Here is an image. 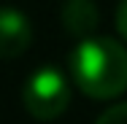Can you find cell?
<instances>
[{
    "label": "cell",
    "instance_id": "2",
    "mask_svg": "<svg viewBox=\"0 0 127 124\" xmlns=\"http://www.w3.org/2000/svg\"><path fill=\"white\" fill-rule=\"evenodd\" d=\"M22 105L38 122H51L70 105V84L54 65L38 68L22 86Z\"/></svg>",
    "mask_w": 127,
    "mask_h": 124
},
{
    "label": "cell",
    "instance_id": "3",
    "mask_svg": "<svg viewBox=\"0 0 127 124\" xmlns=\"http://www.w3.org/2000/svg\"><path fill=\"white\" fill-rule=\"evenodd\" d=\"M30 41H32L30 19L14 5H5L0 14V54L5 59H16L27 51Z\"/></svg>",
    "mask_w": 127,
    "mask_h": 124
},
{
    "label": "cell",
    "instance_id": "4",
    "mask_svg": "<svg viewBox=\"0 0 127 124\" xmlns=\"http://www.w3.org/2000/svg\"><path fill=\"white\" fill-rule=\"evenodd\" d=\"M60 19H62V27H65L68 35L84 41L97 30L100 14H97V5L92 0H65L62 11H60Z\"/></svg>",
    "mask_w": 127,
    "mask_h": 124
},
{
    "label": "cell",
    "instance_id": "1",
    "mask_svg": "<svg viewBox=\"0 0 127 124\" xmlns=\"http://www.w3.org/2000/svg\"><path fill=\"white\" fill-rule=\"evenodd\" d=\"M70 78L87 97L111 100L127 89V49L114 38H84L68 57Z\"/></svg>",
    "mask_w": 127,
    "mask_h": 124
},
{
    "label": "cell",
    "instance_id": "6",
    "mask_svg": "<svg viewBox=\"0 0 127 124\" xmlns=\"http://www.w3.org/2000/svg\"><path fill=\"white\" fill-rule=\"evenodd\" d=\"M116 30H119V35L127 41V0H122L119 8H116Z\"/></svg>",
    "mask_w": 127,
    "mask_h": 124
},
{
    "label": "cell",
    "instance_id": "5",
    "mask_svg": "<svg viewBox=\"0 0 127 124\" xmlns=\"http://www.w3.org/2000/svg\"><path fill=\"white\" fill-rule=\"evenodd\" d=\"M95 124H127V102L111 105L105 113H100V119Z\"/></svg>",
    "mask_w": 127,
    "mask_h": 124
}]
</instances>
